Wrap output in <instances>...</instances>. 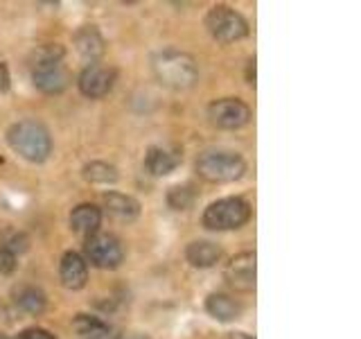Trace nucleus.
Here are the masks:
<instances>
[{
	"label": "nucleus",
	"mask_w": 361,
	"mask_h": 339,
	"mask_svg": "<svg viewBox=\"0 0 361 339\" xmlns=\"http://www.w3.org/2000/svg\"><path fill=\"white\" fill-rule=\"evenodd\" d=\"M251 218V206L242 197H226L212 201L203 213V226L210 231H235Z\"/></svg>",
	"instance_id": "nucleus-4"
},
{
	"label": "nucleus",
	"mask_w": 361,
	"mask_h": 339,
	"mask_svg": "<svg viewBox=\"0 0 361 339\" xmlns=\"http://www.w3.org/2000/svg\"><path fill=\"white\" fill-rule=\"evenodd\" d=\"M86 258L97 269H116L124 260L122 242L113 233H95L86 240Z\"/></svg>",
	"instance_id": "nucleus-6"
},
{
	"label": "nucleus",
	"mask_w": 361,
	"mask_h": 339,
	"mask_svg": "<svg viewBox=\"0 0 361 339\" xmlns=\"http://www.w3.org/2000/svg\"><path fill=\"white\" fill-rule=\"evenodd\" d=\"M84 179L90 181V184H116L118 170L104 161H93L84 165Z\"/></svg>",
	"instance_id": "nucleus-20"
},
{
	"label": "nucleus",
	"mask_w": 361,
	"mask_h": 339,
	"mask_svg": "<svg viewBox=\"0 0 361 339\" xmlns=\"http://www.w3.org/2000/svg\"><path fill=\"white\" fill-rule=\"evenodd\" d=\"M113 84H116V71L111 66H102V64H88L77 79V86L82 90V95L90 100H99L109 95Z\"/></svg>",
	"instance_id": "nucleus-8"
},
{
	"label": "nucleus",
	"mask_w": 361,
	"mask_h": 339,
	"mask_svg": "<svg viewBox=\"0 0 361 339\" xmlns=\"http://www.w3.org/2000/svg\"><path fill=\"white\" fill-rule=\"evenodd\" d=\"M197 172L210 184H231V181L242 179L246 163L235 152H203L197 158Z\"/></svg>",
	"instance_id": "nucleus-3"
},
{
	"label": "nucleus",
	"mask_w": 361,
	"mask_h": 339,
	"mask_svg": "<svg viewBox=\"0 0 361 339\" xmlns=\"http://www.w3.org/2000/svg\"><path fill=\"white\" fill-rule=\"evenodd\" d=\"M63 59V48L56 43H45L39 45L37 50L32 52V68L45 66V64H59Z\"/></svg>",
	"instance_id": "nucleus-21"
},
{
	"label": "nucleus",
	"mask_w": 361,
	"mask_h": 339,
	"mask_svg": "<svg viewBox=\"0 0 361 339\" xmlns=\"http://www.w3.org/2000/svg\"><path fill=\"white\" fill-rule=\"evenodd\" d=\"M9 68L5 64H0V93H7L9 90Z\"/></svg>",
	"instance_id": "nucleus-26"
},
{
	"label": "nucleus",
	"mask_w": 361,
	"mask_h": 339,
	"mask_svg": "<svg viewBox=\"0 0 361 339\" xmlns=\"http://www.w3.org/2000/svg\"><path fill=\"white\" fill-rule=\"evenodd\" d=\"M59 278H61V285L68 290H82L88 280V265L86 260L79 256L77 251H66L61 258V265H59Z\"/></svg>",
	"instance_id": "nucleus-11"
},
{
	"label": "nucleus",
	"mask_w": 361,
	"mask_h": 339,
	"mask_svg": "<svg viewBox=\"0 0 361 339\" xmlns=\"http://www.w3.org/2000/svg\"><path fill=\"white\" fill-rule=\"evenodd\" d=\"M208 118L219 129H240L251 120V109L237 97H221L208 107Z\"/></svg>",
	"instance_id": "nucleus-7"
},
{
	"label": "nucleus",
	"mask_w": 361,
	"mask_h": 339,
	"mask_svg": "<svg viewBox=\"0 0 361 339\" xmlns=\"http://www.w3.org/2000/svg\"><path fill=\"white\" fill-rule=\"evenodd\" d=\"M18 339H56L50 331H45V328H27V331H23L18 335Z\"/></svg>",
	"instance_id": "nucleus-25"
},
{
	"label": "nucleus",
	"mask_w": 361,
	"mask_h": 339,
	"mask_svg": "<svg viewBox=\"0 0 361 339\" xmlns=\"http://www.w3.org/2000/svg\"><path fill=\"white\" fill-rule=\"evenodd\" d=\"M180 163V154L174 150H165V147H149V152L145 156L147 172L154 177H167L172 174Z\"/></svg>",
	"instance_id": "nucleus-15"
},
{
	"label": "nucleus",
	"mask_w": 361,
	"mask_h": 339,
	"mask_svg": "<svg viewBox=\"0 0 361 339\" xmlns=\"http://www.w3.org/2000/svg\"><path fill=\"white\" fill-rule=\"evenodd\" d=\"M9 147L30 163H43L52 152V138L48 129L37 120H20L7 131Z\"/></svg>",
	"instance_id": "nucleus-2"
},
{
	"label": "nucleus",
	"mask_w": 361,
	"mask_h": 339,
	"mask_svg": "<svg viewBox=\"0 0 361 339\" xmlns=\"http://www.w3.org/2000/svg\"><path fill=\"white\" fill-rule=\"evenodd\" d=\"M102 201H104L106 215L116 222H133L140 215V203L122 192H106Z\"/></svg>",
	"instance_id": "nucleus-14"
},
{
	"label": "nucleus",
	"mask_w": 361,
	"mask_h": 339,
	"mask_svg": "<svg viewBox=\"0 0 361 339\" xmlns=\"http://www.w3.org/2000/svg\"><path fill=\"white\" fill-rule=\"evenodd\" d=\"M99 224H102V210L95 206V203H79V206L71 213V229L82 235L88 237L99 233Z\"/></svg>",
	"instance_id": "nucleus-13"
},
{
	"label": "nucleus",
	"mask_w": 361,
	"mask_h": 339,
	"mask_svg": "<svg viewBox=\"0 0 361 339\" xmlns=\"http://www.w3.org/2000/svg\"><path fill=\"white\" fill-rule=\"evenodd\" d=\"M206 28L219 43H235L248 34V23L228 5H214L206 14Z\"/></svg>",
	"instance_id": "nucleus-5"
},
{
	"label": "nucleus",
	"mask_w": 361,
	"mask_h": 339,
	"mask_svg": "<svg viewBox=\"0 0 361 339\" xmlns=\"http://www.w3.org/2000/svg\"><path fill=\"white\" fill-rule=\"evenodd\" d=\"M195 199H197V192L190 186H174L167 192V203L174 210H188L192 203H195Z\"/></svg>",
	"instance_id": "nucleus-22"
},
{
	"label": "nucleus",
	"mask_w": 361,
	"mask_h": 339,
	"mask_svg": "<svg viewBox=\"0 0 361 339\" xmlns=\"http://www.w3.org/2000/svg\"><path fill=\"white\" fill-rule=\"evenodd\" d=\"M32 79H34V86L48 95H59L68 88V84H71V75H68V71L61 66V61L32 68Z\"/></svg>",
	"instance_id": "nucleus-10"
},
{
	"label": "nucleus",
	"mask_w": 361,
	"mask_h": 339,
	"mask_svg": "<svg viewBox=\"0 0 361 339\" xmlns=\"http://www.w3.org/2000/svg\"><path fill=\"white\" fill-rule=\"evenodd\" d=\"M226 282L237 292H253L255 290V254L244 251L235 256L224 269Z\"/></svg>",
	"instance_id": "nucleus-9"
},
{
	"label": "nucleus",
	"mask_w": 361,
	"mask_h": 339,
	"mask_svg": "<svg viewBox=\"0 0 361 339\" xmlns=\"http://www.w3.org/2000/svg\"><path fill=\"white\" fill-rule=\"evenodd\" d=\"M75 45L79 54H82L84 59H90L93 64L97 56L104 52V39H102V34L93 25H86L75 34Z\"/></svg>",
	"instance_id": "nucleus-18"
},
{
	"label": "nucleus",
	"mask_w": 361,
	"mask_h": 339,
	"mask_svg": "<svg viewBox=\"0 0 361 339\" xmlns=\"http://www.w3.org/2000/svg\"><path fill=\"white\" fill-rule=\"evenodd\" d=\"M14 303L23 312L37 316L45 310V294L34 285H20L14 290Z\"/></svg>",
	"instance_id": "nucleus-19"
},
{
	"label": "nucleus",
	"mask_w": 361,
	"mask_h": 339,
	"mask_svg": "<svg viewBox=\"0 0 361 339\" xmlns=\"http://www.w3.org/2000/svg\"><path fill=\"white\" fill-rule=\"evenodd\" d=\"M3 246L9 249V251L16 256V254L25 251V249H27V240H25V235H11Z\"/></svg>",
	"instance_id": "nucleus-24"
},
{
	"label": "nucleus",
	"mask_w": 361,
	"mask_h": 339,
	"mask_svg": "<svg viewBox=\"0 0 361 339\" xmlns=\"http://www.w3.org/2000/svg\"><path fill=\"white\" fill-rule=\"evenodd\" d=\"M16 269V256L9 251V249L0 246V274L7 276L11 274V271Z\"/></svg>",
	"instance_id": "nucleus-23"
},
{
	"label": "nucleus",
	"mask_w": 361,
	"mask_h": 339,
	"mask_svg": "<svg viewBox=\"0 0 361 339\" xmlns=\"http://www.w3.org/2000/svg\"><path fill=\"white\" fill-rule=\"evenodd\" d=\"M152 71L158 82L174 90H185L190 86H195V82L199 79V66L195 61V56L172 48L158 52L154 56Z\"/></svg>",
	"instance_id": "nucleus-1"
},
{
	"label": "nucleus",
	"mask_w": 361,
	"mask_h": 339,
	"mask_svg": "<svg viewBox=\"0 0 361 339\" xmlns=\"http://www.w3.org/2000/svg\"><path fill=\"white\" fill-rule=\"evenodd\" d=\"M129 339H147L145 335H133V337H129Z\"/></svg>",
	"instance_id": "nucleus-29"
},
{
	"label": "nucleus",
	"mask_w": 361,
	"mask_h": 339,
	"mask_svg": "<svg viewBox=\"0 0 361 339\" xmlns=\"http://www.w3.org/2000/svg\"><path fill=\"white\" fill-rule=\"evenodd\" d=\"M185 258L192 267L208 269V267H214L221 260V246H217L210 240H195V242L188 244Z\"/></svg>",
	"instance_id": "nucleus-16"
},
{
	"label": "nucleus",
	"mask_w": 361,
	"mask_h": 339,
	"mask_svg": "<svg viewBox=\"0 0 361 339\" xmlns=\"http://www.w3.org/2000/svg\"><path fill=\"white\" fill-rule=\"evenodd\" d=\"M231 339H253V337H248V335H244V333H233Z\"/></svg>",
	"instance_id": "nucleus-28"
},
{
	"label": "nucleus",
	"mask_w": 361,
	"mask_h": 339,
	"mask_svg": "<svg viewBox=\"0 0 361 339\" xmlns=\"http://www.w3.org/2000/svg\"><path fill=\"white\" fill-rule=\"evenodd\" d=\"M246 82L255 86V59H248V66H246Z\"/></svg>",
	"instance_id": "nucleus-27"
},
{
	"label": "nucleus",
	"mask_w": 361,
	"mask_h": 339,
	"mask_svg": "<svg viewBox=\"0 0 361 339\" xmlns=\"http://www.w3.org/2000/svg\"><path fill=\"white\" fill-rule=\"evenodd\" d=\"M0 339H9L7 335H3V333H0Z\"/></svg>",
	"instance_id": "nucleus-30"
},
{
	"label": "nucleus",
	"mask_w": 361,
	"mask_h": 339,
	"mask_svg": "<svg viewBox=\"0 0 361 339\" xmlns=\"http://www.w3.org/2000/svg\"><path fill=\"white\" fill-rule=\"evenodd\" d=\"M206 310L217 321L228 323L242 316V303L228 297V294H210L206 299Z\"/></svg>",
	"instance_id": "nucleus-17"
},
{
	"label": "nucleus",
	"mask_w": 361,
	"mask_h": 339,
	"mask_svg": "<svg viewBox=\"0 0 361 339\" xmlns=\"http://www.w3.org/2000/svg\"><path fill=\"white\" fill-rule=\"evenodd\" d=\"M77 339H120V331L109 321H102L93 314H77L73 319Z\"/></svg>",
	"instance_id": "nucleus-12"
}]
</instances>
